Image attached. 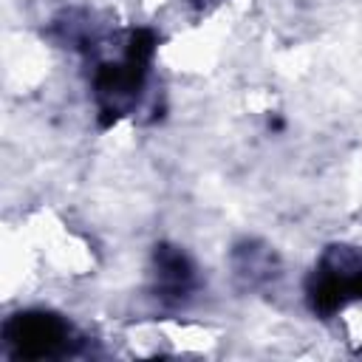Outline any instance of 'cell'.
I'll return each mask as SVG.
<instances>
[{
	"mask_svg": "<svg viewBox=\"0 0 362 362\" xmlns=\"http://www.w3.org/2000/svg\"><path fill=\"white\" fill-rule=\"evenodd\" d=\"M6 342L28 359L57 356L65 354L71 345V325L62 317L45 311L17 314L6 322Z\"/></svg>",
	"mask_w": 362,
	"mask_h": 362,
	"instance_id": "cell-1",
	"label": "cell"
},
{
	"mask_svg": "<svg viewBox=\"0 0 362 362\" xmlns=\"http://www.w3.org/2000/svg\"><path fill=\"white\" fill-rule=\"evenodd\" d=\"M158 266V288L167 297H184L192 286V266L178 249H161L156 255Z\"/></svg>",
	"mask_w": 362,
	"mask_h": 362,
	"instance_id": "cell-2",
	"label": "cell"
},
{
	"mask_svg": "<svg viewBox=\"0 0 362 362\" xmlns=\"http://www.w3.org/2000/svg\"><path fill=\"white\" fill-rule=\"evenodd\" d=\"M209 3H215V0H195V6H209Z\"/></svg>",
	"mask_w": 362,
	"mask_h": 362,
	"instance_id": "cell-3",
	"label": "cell"
}]
</instances>
